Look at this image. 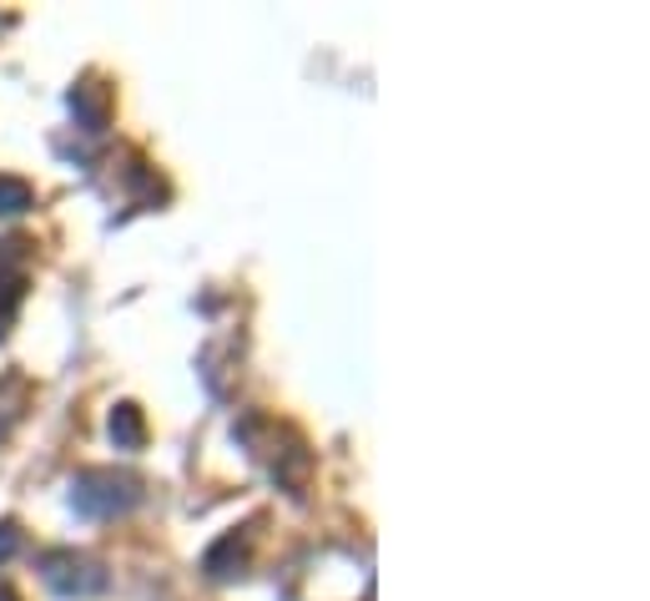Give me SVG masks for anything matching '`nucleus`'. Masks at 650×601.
Masks as SVG:
<instances>
[{"instance_id":"nucleus-1","label":"nucleus","mask_w":650,"mask_h":601,"mask_svg":"<svg viewBox=\"0 0 650 601\" xmlns=\"http://www.w3.org/2000/svg\"><path fill=\"white\" fill-rule=\"evenodd\" d=\"M142 501V481L137 475H117V470H82L72 481V505L82 516L101 520V516H121Z\"/></svg>"},{"instance_id":"nucleus-6","label":"nucleus","mask_w":650,"mask_h":601,"mask_svg":"<svg viewBox=\"0 0 650 601\" xmlns=\"http://www.w3.org/2000/svg\"><path fill=\"white\" fill-rule=\"evenodd\" d=\"M21 303H25V273H15V268H0V334H11Z\"/></svg>"},{"instance_id":"nucleus-5","label":"nucleus","mask_w":650,"mask_h":601,"mask_svg":"<svg viewBox=\"0 0 650 601\" xmlns=\"http://www.w3.org/2000/svg\"><path fill=\"white\" fill-rule=\"evenodd\" d=\"M111 440L117 450H142L147 446V420L137 405H117L111 409Z\"/></svg>"},{"instance_id":"nucleus-7","label":"nucleus","mask_w":650,"mask_h":601,"mask_svg":"<svg viewBox=\"0 0 650 601\" xmlns=\"http://www.w3.org/2000/svg\"><path fill=\"white\" fill-rule=\"evenodd\" d=\"M31 207V182H21V178H6L0 172V213H25Z\"/></svg>"},{"instance_id":"nucleus-2","label":"nucleus","mask_w":650,"mask_h":601,"mask_svg":"<svg viewBox=\"0 0 650 601\" xmlns=\"http://www.w3.org/2000/svg\"><path fill=\"white\" fill-rule=\"evenodd\" d=\"M41 581L61 597H96V591H107V566L91 561L82 551H46L41 556Z\"/></svg>"},{"instance_id":"nucleus-4","label":"nucleus","mask_w":650,"mask_h":601,"mask_svg":"<svg viewBox=\"0 0 650 601\" xmlns=\"http://www.w3.org/2000/svg\"><path fill=\"white\" fill-rule=\"evenodd\" d=\"M202 571L213 581H232V577H242L248 571V546L237 541V536H223V541L213 546V551L202 556Z\"/></svg>"},{"instance_id":"nucleus-9","label":"nucleus","mask_w":650,"mask_h":601,"mask_svg":"<svg viewBox=\"0 0 650 601\" xmlns=\"http://www.w3.org/2000/svg\"><path fill=\"white\" fill-rule=\"evenodd\" d=\"M0 601H21V597H15V591H11V587H0Z\"/></svg>"},{"instance_id":"nucleus-3","label":"nucleus","mask_w":650,"mask_h":601,"mask_svg":"<svg viewBox=\"0 0 650 601\" xmlns=\"http://www.w3.org/2000/svg\"><path fill=\"white\" fill-rule=\"evenodd\" d=\"M72 111H76V121H82L86 132H101L107 117H111V92L107 86H96V82H82L72 92Z\"/></svg>"},{"instance_id":"nucleus-8","label":"nucleus","mask_w":650,"mask_h":601,"mask_svg":"<svg viewBox=\"0 0 650 601\" xmlns=\"http://www.w3.org/2000/svg\"><path fill=\"white\" fill-rule=\"evenodd\" d=\"M15 551H21V530H15V526H0V561H11Z\"/></svg>"}]
</instances>
